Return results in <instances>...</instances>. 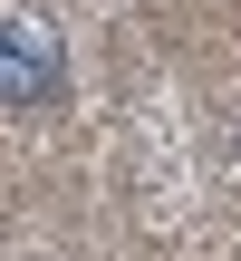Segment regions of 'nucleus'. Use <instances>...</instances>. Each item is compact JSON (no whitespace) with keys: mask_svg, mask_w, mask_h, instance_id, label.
Returning <instances> with one entry per match:
<instances>
[{"mask_svg":"<svg viewBox=\"0 0 241 261\" xmlns=\"http://www.w3.org/2000/svg\"><path fill=\"white\" fill-rule=\"evenodd\" d=\"M68 97V48L39 19H0V107H58Z\"/></svg>","mask_w":241,"mask_h":261,"instance_id":"f257e3e1","label":"nucleus"}]
</instances>
